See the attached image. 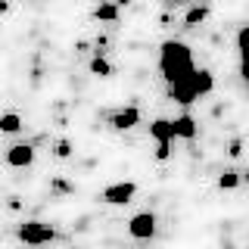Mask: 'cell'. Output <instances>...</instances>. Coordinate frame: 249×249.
I'll return each mask as SVG.
<instances>
[{
    "instance_id": "9a60e30c",
    "label": "cell",
    "mask_w": 249,
    "mask_h": 249,
    "mask_svg": "<svg viewBox=\"0 0 249 249\" xmlns=\"http://www.w3.org/2000/svg\"><path fill=\"white\" fill-rule=\"evenodd\" d=\"M69 153H72V143H69V140H59V143H56V156H59V159H66Z\"/></svg>"
},
{
    "instance_id": "ba28073f",
    "label": "cell",
    "mask_w": 249,
    "mask_h": 249,
    "mask_svg": "<svg viewBox=\"0 0 249 249\" xmlns=\"http://www.w3.org/2000/svg\"><path fill=\"white\" fill-rule=\"evenodd\" d=\"M150 137L156 140V143H171L175 140V124H171V119H156L150 124Z\"/></svg>"
},
{
    "instance_id": "5bb4252c",
    "label": "cell",
    "mask_w": 249,
    "mask_h": 249,
    "mask_svg": "<svg viewBox=\"0 0 249 249\" xmlns=\"http://www.w3.org/2000/svg\"><path fill=\"white\" fill-rule=\"evenodd\" d=\"M237 184H240V175H237V171H224V175L218 178V187H221V190H233Z\"/></svg>"
},
{
    "instance_id": "3957f363",
    "label": "cell",
    "mask_w": 249,
    "mask_h": 249,
    "mask_svg": "<svg viewBox=\"0 0 249 249\" xmlns=\"http://www.w3.org/2000/svg\"><path fill=\"white\" fill-rule=\"evenodd\" d=\"M56 237V231L50 228V224H41V221H25L19 224V240L25 246H44L50 243V240Z\"/></svg>"
},
{
    "instance_id": "5b68a950",
    "label": "cell",
    "mask_w": 249,
    "mask_h": 249,
    "mask_svg": "<svg viewBox=\"0 0 249 249\" xmlns=\"http://www.w3.org/2000/svg\"><path fill=\"white\" fill-rule=\"evenodd\" d=\"M128 233L134 240H150L153 233H156V215L153 212H137L128 221Z\"/></svg>"
},
{
    "instance_id": "52a82bcc",
    "label": "cell",
    "mask_w": 249,
    "mask_h": 249,
    "mask_svg": "<svg viewBox=\"0 0 249 249\" xmlns=\"http://www.w3.org/2000/svg\"><path fill=\"white\" fill-rule=\"evenodd\" d=\"M109 124L115 131H131L134 124H140V109L137 106H128V109H119V112L109 115Z\"/></svg>"
},
{
    "instance_id": "9c48e42d",
    "label": "cell",
    "mask_w": 249,
    "mask_h": 249,
    "mask_svg": "<svg viewBox=\"0 0 249 249\" xmlns=\"http://www.w3.org/2000/svg\"><path fill=\"white\" fill-rule=\"evenodd\" d=\"M175 124V140H193L199 134V124L193 122V115H181V119H171Z\"/></svg>"
},
{
    "instance_id": "7c38bea8",
    "label": "cell",
    "mask_w": 249,
    "mask_h": 249,
    "mask_svg": "<svg viewBox=\"0 0 249 249\" xmlns=\"http://www.w3.org/2000/svg\"><path fill=\"white\" fill-rule=\"evenodd\" d=\"M93 16H97L100 22H115L119 19V10H115V3H100L97 10H93Z\"/></svg>"
},
{
    "instance_id": "6da1fadb",
    "label": "cell",
    "mask_w": 249,
    "mask_h": 249,
    "mask_svg": "<svg viewBox=\"0 0 249 249\" xmlns=\"http://www.w3.org/2000/svg\"><path fill=\"white\" fill-rule=\"evenodd\" d=\"M193 69H196V66H193V53H190V47H187V44L165 41V44L159 47V72H162V78H165L168 84L184 81Z\"/></svg>"
},
{
    "instance_id": "8992f818",
    "label": "cell",
    "mask_w": 249,
    "mask_h": 249,
    "mask_svg": "<svg viewBox=\"0 0 249 249\" xmlns=\"http://www.w3.org/2000/svg\"><path fill=\"white\" fill-rule=\"evenodd\" d=\"M35 162V146L31 143H16L6 150V165L10 168H28Z\"/></svg>"
},
{
    "instance_id": "2e32d148",
    "label": "cell",
    "mask_w": 249,
    "mask_h": 249,
    "mask_svg": "<svg viewBox=\"0 0 249 249\" xmlns=\"http://www.w3.org/2000/svg\"><path fill=\"white\" fill-rule=\"evenodd\" d=\"M156 159H159V162H162V159H168V143H162L159 150H156Z\"/></svg>"
},
{
    "instance_id": "8fae6325",
    "label": "cell",
    "mask_w": 249,
    "mask_h": 249,
    "mask_svg": "<svg viewBox=\"0 0 249 249\" xmlns=\"http://www.w3.org/2000/svg\"><path fill=\"white\" fill-rule=\"evenodd\" d=\"M209 19V6H193L190 13L184 16V22H187V28H193V25H199V22H206Z\"/></svg>"
},
{
    "instance_id": "30bf717a",
    "label": "cell",
    "mask_w": 249,
    "mask_h": 249,
    "mask_svg": "<svg viewBox=\"0 0 249 249\" xmlns=\"http://www.w3.org/2000/svg\"><path fill=\"white\" fill-rule=\"evenodd\" d=\"M19 131H22V115H16V112L0 115V134H19Z\"/></svg>"
},
{
    "instance_id": "277c9868",
    "label": "cell",
    "mask_w": 249,
    "mask_h": 249,
    "mask_svg": "<svg viewBox=\"0 0 249 249\" xmlns=\"http://www.w3.org/2000/svg\"><path fill=\"white\" fill-rule=\"evenodd\" d=\"M134 196H137L134 181H119V184H109L103 190V202H109V206H124V202H131Z\"/></svg>"
},
{
    "instance_id": "7a4b0ae2",
    "label": "cell",
    "mask_w": 249,
    "mask_h": 249,
    "mask_svg": "<svg viewBox=\"0 0 249 249\" xmlns=\"http://www.w3.org/2000/svg\"><path fill=\"white\" fill-rule=\"evenodd\" d=\"M212 88H215L212 72H206V69H193L184 81L168 84V97L175 100V103H181V106H190V103H196L199 97L212 93Z\"/></svg>"
},
{
    "instance_id": "4fadbf2b",
    "label": "cell",
    "mask_w": 249,
    "mask_h": 249,
    "mask_svg": "<svg viewBox=\"0 0 249 249\" xmlns=\"http://www.w3.org/2000/svg\"><path fill=\"white\" fill-rule=\"evenodd\" d=\"M90 72L100 75V78H109V75H112V66H109L103 56H93V59H90Z\"/></svg>"
}]
</instances>
